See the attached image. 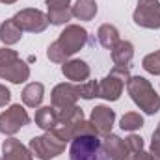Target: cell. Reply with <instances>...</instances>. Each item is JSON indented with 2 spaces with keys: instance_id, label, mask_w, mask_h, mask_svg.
I'll return each instance as SVG.
<instances>
[{
  "instance_id": "6da1fadb",
  "label": "cell",
  "mask_w": 160,
  "mask_h": 160,
  "mask_svg": "<svg viewBox=\"0 0 160 160\" xmlns=\"http://www.w3.org/2000/svg\"><path fill=\"white\" fill-rule=\"evenodd\" d=\"M127 91H128L132 102L147 116H155L160 110V97L147 78L130 77V80L127 82Z\"/></svg>"
},
{
  "instance_id": "7a4b0ae2",
  "label": "cell",
  "mask_w": 160,
  "mask_h": 160,
  "mask_svg": "<svg viewBox=\"0 0 160 160\" xmlns=\"http://www.w3.org/2000/svg\"><path fill=\"white\" fill-rule=\"evenodd\" d=\"M71 160H110L104 151L102 140L97 134H82L71 140L69 147Z\"/></svg>"
},
{
  "instance_id": "3957f363",
  "label": "cell",
  "mask_w": 160,
  "mask_h": 160,
  "mask_svg": "<svg viewBox=\"0 0 160 160\" xmlns=\"http://www.w3.org/2000/svg\"><path fill=\"white\" fill-rule=\"evenodd\" d=\"M0 78L9 80L11 84H22L30 78V67L22 62L13 48H0Z\"/></svg>"
},
{
  "instance_id": "277c9868",
  "label": "cell",
  "mask_w": 160,
  "mask_h": 160,
  "mask_svg": "<svg viewBox=\"0 0 160 160\" xmlns=\"http://www.w3.org/2000/svg\"><path fill=\"white\" fill-rule=\"evenodd\" d=\"M28 149L32 151V155L39 160H52L60 157L65 151V142L60 140L52 130L41 134V136H34L28 143Z\"/></svg>"
},
{
  "instance_id": "5b68a950",
  "label": "cell",
  "mask_w": 160,
  "mask_h": 160,
  "mask_svg": "<svg viewBox=\"0 0 160 160\" xmlns=\"http://www.w3.org/2000/svg\"><path fill=\"white\" fill-rule=\"evenodd\" d=\"M88 41H89V34L86 28H82L80 24H67L65 30L60 34V38L54 43L63 52V56L69 60L73 54H77L88 45Z\"/></svg>"
},
{
  "instance_id": "8992f818",
  "label": "cell",
  "mask_w": 160,
  "mask_h": 160,
  "mask_svg": "<svg viewBox=\"0 0 160 160\" xmlns=\"http://www.w3.org/2000/svg\"><path fill=\"white\" fill-rule=\"evenodd\" d=\"M130 80V71L128 67H114L110 71V75H106L104 78L99 82V97L104 101H118L123 93L125 84Z\"/></svg>"
},
{
  "instance_id": "52a82bcc",
  "label": "cell",
  "mask_w": 160,
  "mask_h": 160,
  "mask_svg": "<svg viewBox=\"0 0 160 160\" xmlns=\"http://www.w3.org/2000/svg\"><path fill=\"white\" fill-rule=\"evenodd\" d=\"M13 21L19 24L22 32H30V34H41L50 24L47 13H43L41 9H36V8H24L17 11L13 15Z\"/></svg>"
},
{
  "instance_id": "ba28073f",
  "label": "cell",
  "mask_w": 160,
  "mask_h": 160,
  "mask_svg": "<svg viewBox=\"0 0 160 160\" xmlns=\"http://www.w3.org/2000/svg\"><path fill=\"white\" fill-rule=\"evenodd\" d=\"M132 19L138 26L147 30L160 28V2L158 0H138V6L132 13Z\"/></svg>"
},
{
  "instance_id": "9c48e42d",
  "label": "cell",
  "mask_w": 160,
  "mask_h": 160,
  "mask_svg": "<svg viewBox=\"0 0 160 160\" xmlns=\"http://www.w3.org/2000/svg\"><path fill=\"white\" fill-rule=\"evenodd\" d=\"M28 123H30V116L24 110V106L11 104L6 112L0 114V132L6 136H13Z\"/></svg>"
},
{
  "instance_id": "30bf717a",
  "label": "cell",
  "mask_w": 160,
  "mask_h": 160,
  "mask_svg": "<svg viewBox=\"0 0 160 160\" xmlns=\"http://www.w3.org/2000/svg\"><path fill=\"white\" fill-rule=\"evenodd\" d=\"M89 123L93 125L97 136L104 138L108 134H112V127L116 123V112L110 108V106H104V104H99L91 110V118Z\"/></svg>"
},
{
  "instance_id": "8fae6325",
  "label": "cell",
  "mask_w": 160,
  "mask_h": 160,
  "mask_svg": "<svg viewBox=\"0 0 160 160\" xmlns=\"http://www.w3.org/2000/svg\"><path fill=\"white\" fill-rule=\"evenodd\" d=\"M50 101H52V106L56 110H67V108L75 106L78 101L77 86H73L69 82H62V84L54 86V89L50 93Z\"/></svg>"
},
{
  "instance_id": "7c38bea8",
  "label": "cell",
  "mask_w": 160,
  "mask_h": 160,
  "mask_svg": "<svg viewBox=\"0 0 160 160\" xmlns=\"http://www.w3.org/2000/svg\"><path fill=\"white\" fill-rule=\"evenodd\" d=\"M62 75L71 82H84L89 78L91 69L84 60H67L65 63H62Z\"/></svg>"
},
{
  "instance_id": "4fadbf2b",
  "label": "cell",
  "mask_w": 160,
  "mask_h": 160,
  "mask_svg": "<svg viewBox=\"0 0 160 160\" xmlns=\"http://www.w3.org/2000/svg\"><path fill=\"white\" fill-rule=\"evenodd\" d=\"M2 158H6V160H34V155L17 138H8L2 143Z\"/></svg>"
},
{
  "instance_id": "5bb4252c",
  "label": "cell",
  "mask_w": 160,
  "mask_h": 160,
  "mask_svg": "<svg viewBox=\"0 0 160 160\" xmlns=\"http://www.w3.org/2000/svg\"><path fill=\"white\" fill-rule=\"evenodd\" d=\"M102 145H104V151L106 155L110 157V160H127L128 158V147L125 143V140L119 138L118 134H108L104 136L102 140Z\"/></svg>"
},
{
  "instance_id": "9a60e30c",
  "label": "cell",
  "mask_w": 160,
  "mask_h": 160,
  "mask_svg": "<svg viewBox=\"0 0 160 160\" xmlns=\"http://www.w3.org/2000/svg\"><path fill=\"white\" fill-rule=\"evenodd\" d=\"M132 58H134V45L130 41H119L112 48V62L118 67H130Z\"/></svg>"
},
{
  "instance_id": "2e32d148",
  "label": "cell",
  "mask_w": 160,
  "mask_h": 160,
  "mask_svg": "<svg viewBox=\"0 0 160 160\" xmlns=\"http://www.w3.org/2000/svg\"><path fill=\"white\" fill-rule=\"evenodd\" d=\"M34 121H36V125L43 128L45 132H48V130H52L54 127H56V123H58V110L50 104V106H39L38 110H36V116H34Z\"/></svg>"
},
{
  "instance_id": "e0dca14e",
  "label": "cell",
  "mask_w": 160,
  "mask_h": 160,
  "mask_svg": "<svg viewBox=\"0 0 160 160\" xmlns=\"http://www.w3.org/2000/svg\"><path fill=\"white\" fill-rule=\"evenodd\" d=\"M45 97V86L41 82H30L22 89V102L28 108H39Z\"/></svg>"
},
{
  "instance_id": "ac0fdd59",
  "label": "cell",
  "mask_w": 160,
  "mask_h": 160,
  "mask_svg": "<svg viewBox=\"0 0 160 160\" xmlns=\"http://www.w3.org/2000/svg\"><path fill=\"white\" fill-rule=\"evenodd\" d=\"M97 39H99V45L102 47V48H114L118 43H119V30L114 26V24H110V22H106V24H101L99 26V30H97Z\"/></svg>"
},
{
  "instance_id": "d6986e66",
  "label": "cell",
  "mask_w": 160,
  "mask_h": 160,
  "mask_svg": "<svg viewBox=\"0 0 160 160\" xmlns=\"http://www.w3.org/2000/svg\"><path fill=\"white\" fill-rule=\"evenodd\" d=\"M22 38V30L19 28V24L11 19H6L2 24H0V41L4 45H15L19 43Z\"/></svg>"
},
{
  "instance_id": "ffe728a7",
  "label": "cell",
  "mask_w": 160,
  "mask_h": 160,
  "mask_svg": "<svg viewBox=\"0 0 160 160\" xmlns=\"http://www.w3.org/2000/svg\"><path fill=\"white\" fill-rule=\"evenodd\" d=\"M97 11H99V8H97L95 0H77L71 6V13L78 21H91V19H95Z\"/></svg>"
},
{
  "instance_id": "44dd1931",
  "label": "cell",
  "mask_w": 160,
  "mask_h": 160,
  "mask_svg": "<svg viewBox=\"0 0 160 160\" xmlns=\"http://www.w3.org/2000/svg\"><path fill=\"white\" fill-rule=\"evenodd\" d=\"M119 127L123 130H128V132H134V130H140L143 127V118L142 114L138 112H127L119 121Z\"/></svg>"
},
{
  "instance_id": "7402d4cb",
  "label": "cell",
  "mask_w": 160,
  "mask_h": 160,
  "mask_svg": "<svg viewBox=\"0 0 160 160\" xmlns=\"http://www.w3.org/2000/svg\"><path fill=\"white\" fill-rule=\"evenodd\" d=\"M47 17H48V22L50 24L62 26V24H67L71 21L73 13H71V8H65V9H48Z\"/></svg>"
},
{
  "instance_id": "603a6c76",
  "label": "cell",
  "mask_w": 160,
  "mask_h": 160,
  "mask_svg": "<svg viewBox=\"0 0 160 160\" xmlns=\"http://www.w3.org/2000/svg\"><path fill=\"white\" fill-rule=\"evenodd\" d=\"M77 91H78V97L89 101V99H95L99 97V82L97 80H88V82H82L77 86Z\"/></svg>"
},
{
  "instance_id": "cb8c5ba5",
  "label": "cell",
  "mask_w": 160,
  "mask_h": 160,
  "mask_svg": "<svg viewBox=\"0 0 160 160\" xmlns=\"http://www.w3.org/2000/svg\"><path fill=\"white\" fill-rule=\"evenodd\" d=\"M142 67L151 75H160V48L151 52V54H147L142 60Z\"/></svg>"
},
{
  "instance_id": "d4e9b609",
  "label": "cell",
  "mask_w": 160,
  "mask_h": 160,
  "mask_svg": "<svg viewBox=\"0 0 160 160\" xmlns=\"http://www.w3.org/2000/svg\"><path fill=\"white\" fill-rule=\"evenodd\" d=\"M149 155L153 160H160V123L157 130L153 132V140H151V147H149Z\"/></svg>"
},
{
  "instance_id": "484cf974",
  "label": "cell",
  "mask_w": 160,
  "mask_h": 160,
  "mask_svg": "<svg viewBox=\"0 0 160 160\" xmlns=\"http://www.w3.org/2000/svg\"><path fill=\"white\" fill-rule=\"evenodd\" d=\"M125 143L128 147V153H138L143 149V138L138 134H130L128 138H125Z\"/></svg>"
},
{
  "instance_id": "4316f807",
  "label": "cell",
  "mask_w": 160,
  "mask_h": 160,
  "mask_svg": "<svg viewBox=\"0 0 160 160\" xmlns=\"http://www.w3.org/2000/svg\"><path fill=\"white\" fill-rule=\"evenodd\" d=\"M48 9H65L71 8V0H47Z\"/></svg>"
},
{
  "instance_id": "83f0119b",
  "label": "cell",
  "mask_w": 160,
  "mask_h": 160,
  "mask_svg": "<svg viewBox=\"0 0 160 160\" xmlns=\"http://www.w3.org/2000/svg\"><path fill=\"white\" fill-rule=\"evenodd\" d=\"M9 101H11V91H9L4 84H0V108L6 106Z\"/></svg>"
},
{
  "instance_id": "f1b7e54d",
  "label": "cell",
  "mask_w": 160,
  "mask_h": 160,
  "mask_svg": "<svg viewBox=\"0 0 160 160\" xmlns=\"http://www.w3.org/2000/svg\"><path fill=\"white\" fill-rule=\"evenodd\" d=\"M127 160H153V158H151L149 153H145V151L142 149V151H138V153H130Z\"/></svg>"
},
{
  "instance_id": "f546056e",
  "label": "cell",
  "mask_w": 160,
  "mask_h": 160,
  "mask_svg": "<svg viewBox=\"0 0 160 160\" xmlns=\"http://www.w3.org/2000/svg\"><path fill=\"white\" fill-rule=\"evenodd\" d=\"M0 2H2V4H15L17 0H0Z\"/></svg>"
},
{
  "instance_id": "4dcf8cb0",
  "label": "cell",
  "mask_w": 160,
  "mask_h": 160,
  "mask_svg": "<svg viewBox=\"0 0 160 160\" xmlns=\"http://www.w3.org/2000/svg\"><path fill=\"white\" fill-rule=\"evenodd\" d=\"M0 160H6V158H0Z\"/></svg>"
}]
</instances>
